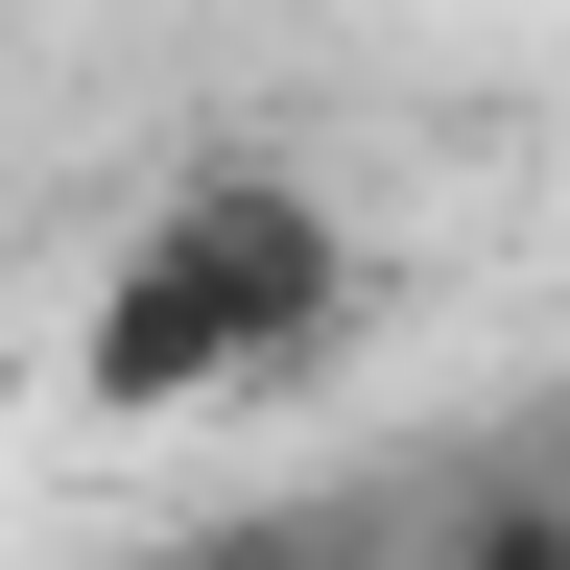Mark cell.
<instances>
[{"mask_svg": "<svg viewBox=\"0 0 570 570\" xmlns=\"http://www.w3.org/2000/svg\"><path fill=\"white\" fill-rule=\"evenodd\" d=\"M428 570H570V475H475L428 523Z\"/></svg>", "mask_w": 570, "mask_h": 570, "instance_id": "3", "label": "cell"}, {"mask_svg": "<svg viewBox=\"0 0 570 570\" xmlns=\"http://www.w3.org/2000/svg\"><path fill=\"white\" fill-rule=\"evenodd\" d=\"M142 570H404V523H381V499H238V523H190Z\"/></svg>", "mask_w": 570, "mask_h": 570, "instance_id": "2", "label": "cell"}, {"mask_svg": "<svg viewBox=\"0 0 570 570\" xmlns=\"http://www.w3.org/2000/svg\"><path fill=\"white\" fill-rule=\"evenodd\" d=\"M381 309V238L285 167V142H214L119 214V262L71 285V404L96 428H190V404H262Z\"/></svg>", "mask_w": 570, "mask_h": 570, "instance_id": "1", "label": "cell"}]
</instances>
